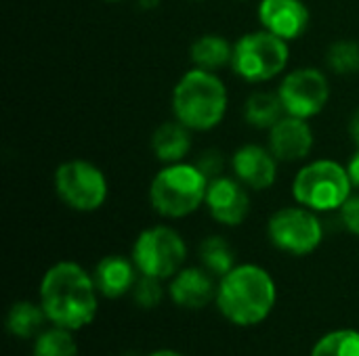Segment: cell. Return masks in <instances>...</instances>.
<instances>
[{"mask_svg": "<svg viewBox=\"0 0 359 356\" xmlns=\"http://www.w3.org/2000/svg\"><path fill=\"white\" fill-rule=\"evenodd\" d=\"M284 115H286V111H284V105L280 101L278 90L276 92L257 90L244 103V120H246V124L252 126V128H259V130H269Z\"/></svg>", "mask_w": 359, "mask_h": 356, "instance_id": "d6986e66", "label": "cell"}, {"mask_svg": "<svg viewBox=\"0 0 359 356\" xmlns=\"http://www.w3.org/2000/svg\"><path fill=\"white\" fill-rule=\"evenodd\" d=\"M326 65L337 76L359 73V42H353V40L332 42L326 52Z\"/></svg>", "mask_w": 359, "mask_h": 356, "instance_id": "cb8c5ba5", "label": "cell"}, {"mask_svg": "<svg viewBox=\"0 0 359 356\" xmlns=\"http://www.w3.org/2000/svg\"><path fill=\"white\" fill-rule=\"evenodd\" d=\"M313 145H316V136L309 120L286 113L278 124L269 128L267 147L278 157V162H286V164L303 162L311 155Z\"/></svg>", "mask_w": 359, "mask_h": 356, "instance_id": "4fadbf2b", "label": "cell"}, {"mask_svg": "<svg viewBox=\"0 0 359 356\" xmlns=\"http://www.w3.org/2000/svg\"><path fill=\"white\" fill-rule=\"evenodd\" d=\"M194 164L206 174L208 180L217 178V176H223L225 174V166H227V159L223 155L221 149H204L196 159Z\"/></svg>", "mask_w": 359, "mask_h": 356, "instance_id": "484cf974", "label": "cell"}, {"mask_svg": "<svg viewBox=\"0 0 359 356\" xmlns=\"http://www.w3.org/2000/svg\"><path fill=\"white\" fill-rule=\"evenodd\" d=\"M349 136H351V141L355 143V147L359 145V107L351 113V118H349Z\"/></svg>", "mask_w": 359, "mask_h": 356, "instance_id": "f1b7e54d", "label": "cell"}, {"mask_svg": "<svg viewBox=\"0 0 359 356\" xmlns=\"http://www.w3.org/2000/svg\"><path fill=\"white\" fill-rule=\"evenodd\" d=\"M347 170H349V176H351V180H353L355 191H359V145L355 147L353 155L349 157V162H347Z\"/></svg>", "mask_w": 359, "mask_h": 356, "instance_id": "83f0119b", "label": "cell"}, {"mask_svg": "<svg viewBox=\"0 0 359 356\" xmlns=\"http://www.w3.org/2000/svg\"><path fill=\"white\" fill-rule=\"evenodd\" d=\"M278 300V287L269 271L259 264H236L217 285L219 313L238 327L263 323Z\"/></svg>", "mask_w": 359, "mask_h": 356, "instance_id": "7a4b0ae2", "label": "cell"}, {"mask_svg": "<svg viewBox=\"0 0 359 356\" xmlns=\"http://www.w3.org/2000/svg\"><path fill=\"white\" fill-rule=\"evenodd\" d=\"M278 94L288 115L311 120L326 109L330 101V82L318 67H297L284 73Z\"/></svg>", "mask_w": 359, "mask_h": 356, "instance_id": "30bf717a", "label": "cell"}, {"mask_svg": "<svg viewBox=\"0 0 359 356\" xmlns=\"http://www.w3.org/2000/svg\"><path fill=\"white\" fill-rule=\"evenodd\" d=\"M240 2H246V0H240Z\"/></svg>", "mask_w": 359, "mask_h": 356, "instance_id": "d6a6232c", "label": "cell"}, {"mask_svg": "<svg viewBox=\"0 0 359 356\" xmlns=\"http://www.w3.org/2000/svg\"><path fill=\"white\" fill-rule=\"evenodd\" d=\"M267 237L284 254L309 256L324 241V225L318 212L301 204L284 206L269 216Z\"/></svg>", "mask_w": 359, "mask_h": 356, "instance_id": "9c48e42d", "label": "cell"}, {"mask_svg": "<svg viewBox=\"0 0 359 356\" xmlns=\"http://www.w3.org/2000/svg\"><path fill=\"white\" fill-rule=\"evenodd\" d=\"M339 220L347 233H351L353 237H359V191H353L351 197L341 206Z\"/></svg>", "mask_w": 359, "mask_h": 356, "instance_id": "4316f807", "label": "cell"}, {"mask_svg": "<svg viewBox=\"0 0 359 356\" xmlns=\"http://www.w3.org/2000/svg\"><path fill=\"white\" fill-rule=\"evenodd\" d=\"M158 4H160V0H139L141 8H156Z\"/></svg>", "mask_w": 359, "mask_h": 356, "instance_id": "f546056e", "label": "cell"}, {"mask_svg": "<svg viewBox=\"0 0 359 356\" xmlns=\"http://www.w3.org/2000/svg\"><path fill=\"white\" fill-rule=\"evenodd\" d=\"M34 356H78L74 334L65 327H48L36 336Z\"/></svg>", "mask_w": 359, "mask_h": 356, "instance_id": "7402d4cb", "label": "cell"}, {"mask_svg": "<svg viewBox=\"0 0 359 356\" xmlns=\"http://www.w3.org/2000/svg\"><path fill=\"white\" fill-rule=\"evenodd\" d=\"M46 313L42 308V304H34V302H27V300H21V302H15L6 315V329L11 336L15 338H21V340H29V338H36L44 323H46Z\"/></svg>", "mask_w": 359, "mask_h": 356, "instance_id": "ffe728a7", "label": "cell"}, {"mask_svg": "<svg viewBox=\"0 0 359 356\" xmlns=\"http://www.w3.org/2000/svg\"><path fill=\"white\" fill-rule=\"evenodd\" d=\"M189 59L194 67H202V69L219 73V69L231 67L233 44L221 34H202L191 42Z\"/></svg>", "mask_w": 359, "mask_h": 356, "instance_id": "ac0fdd59", "label": "cell"}, {"mask_svg": "<svg viewBox=\"0 0 359 356\" xmlns=\"http://www.w3.org/2000/svg\"><path fill=\"white\" fill-rule=\"evenodd\" d=\"M311 356H359V332L337 329L313 346Z\"/></svg>", "mask_w": 359, "mask_h": 356, "instance_id": "603a6c76", "label": "cell"}, {"mask_svg": "<svg viewBox=\"0 0 359 356\" xmlns=\"http://www.w3.org/2000/svg\"><path fill=\"white\" fill-rule=\"evenodd\" d=\"M151 151L162 164L185 162L191 151V130L179 120H168L160 124L151 134Z\"/></svg>", "mask_w": 359, "mask_h": 356, "instance_id": "e0dca14e", "label": "cell"}, {"mask_svg": "<svg viewBox=\"0 0 359 356\" xmlns=\"http://www.w3.org/2000/svg\"><path fill=\"white\" fill-rule=\"evenodd\" d=\"M107 2H118V0H107Z\"/></svg>", "mask_w": 359, "mask_h": 356, "instance_id": "1f68e13d", "label": "cell"}, {"mask_svg": "<svg viewBox=\"0 0 359 356\" xmlns=\"http://www.w3.org/2000/svg\"><path fill=\"white\" fill-rule=\"evenodd\" d=\"M170 300L187 311H198L208 306L217 298V283L215 275L208 273L204 266H183L168 285Z\"/></svg>", "mask_w": 359, "mask_h": 356, "instance_id": "9a60e30c", "label": "cell"}, {"mask_svg": "<svg viewBox=\"0 0 359 356\" xmlns=\"http://www.w3.org/2000/svg\"><path fill=\"white\" fill-rule=\"evenodd\" d=\"M141 275L156 279H172L187 260V243L179 231L168 225L147 227L139 233L130 254Z\"/></svg>", "mask_w": 359, "mask_h": 356, "instance_id": "52a82bcc", "label": "cell"}, {"mask_svg": "<svg viewBox=\"0 0 359 356\" xmlns=\"http://www.w3.org/2000/svg\"><path fill=\"white\" fill-rule=\"evenodd\" d=\"M198 256H200L202 266L219 279L225 277L236 266V252L231 243L221 235H208L200 243Z\"/></svg>", "mask_w": 359, "mask_h": 356, "instance_id": "44dd1931", "label": "cell"}, {"mask_svg": "<svg viewBox=\"0 0 359 356\" xmlns=\"http://www.w3.org/2000/svg\"><path fill=\"white\" fill-rule=\"evenodd\" d=\"M206 174L194 162L164 164L149 185V206L158 216L179 220L204 206L208 191Z\"/></svg>", "mask_w": 359, "mask_h": 356, "instance_id": "277c9868", "label": "cell"}, {"mask_svg": "<svg viewBox=\"0 0 359 356\" xmlns=\"http://www.w3.org/2000/svg\"><path fill=\"white\" fill-rule=\"evenodd\" d=\"M355 191L347 166L322 157L305 164L292 178V197L297 204L318 212H339Z\"/></svg>", "mask_w": 359, "mask_h": 356, "instance_id": "5b68a950", "label": "cell"}, {"mask_svg": "<svg viewBox=\"0 0 359 356\" xmlns=\"http://www.w3.org/2000/svg\"><path fill=\"white\" fill-rule=\"evenodd\" d=\"M99 296L93 275L72 260L53 264L40 281V304L48 323L69 332L95 321Z\"/></svg>", "mask_w": 359, "mask_h": 356, "instance_id": "6da1fadb", "label": "cell"}, {"mask_svg": "<svg viewBox=\"0 0 359 356\" xmlns=\"http://www.w3.org/2000/svg\"><path fill=\"white\" fill-rule=\"evenodd\" d=\"M278 157L269 147L248 143L233 151L231 155V172L244 183L250 191H267L278 180Z\"/></svg>", "mask_w": 359, "mask_h": 356, "instance_id": "7c38bea8", "label": "cell"}, {"mask_svg": "<svg viewBox=\"0 0 359 356\" xmlns=\"http://www.w3.org/2000/svg\"><path fill=\"white\" fill-rule=\"evenodd\" d=\"M257 17L263 29L292 42L309 27V8L303 0H261Z\"/></svg>", "mask_w": 359, "mask_h": 356, "instance_id": "5bb4252c", "label": "cell"}, {"mask_svg": "<svg viewBox=\"0 0 359 356\" xmlns=\"http://www.w3.org/2000/svg\"><path fill=\"white\" fill-rule=\"evenodd\" d=\"M139 269L135 266L133 258H124L118 254H109L101 258L93 271L95 285L99 294L107 300L122 298L133 292L137 279H139Z\"/></svg>", "mask_w": 359, "mask_h": 356, "instance_id": "2e32d148", "label": "cell"}, {"mask_svg": "<svg viewBox=\"0 0 359 356\" xmlns=\"http://www.w3.org/2000/svg\"><path fill=\"white\" fill-rule=\"evenodd\" d=\"M133 300L141 306V308H156L162 298H164V287H162V279L156 277H147V275H139L135 287H133Z\"/></svg>", "mask_w": 359, "mask_h": 356, "instance_id": "d4e9b609", "label": "cell"}, {"mask_svg": "<svg viewBox=\"0 0 359 356\" xmlns=\"http://www.w3.org/2000/svg\"><path fill=\"white\" fill-rule=\"evenodd\" d=\"M147 356H185V355L175 353V350H156V353H151V355H147Z\"/></svg>", "mask_w": 359, "mask_h": 356, "instance_id": "4dcf8cb0", "label": "cell"}, {"mask_svg": "<svg viewBox=\"0 0 359 356\" xmlns=\"http://www.w3.org/2000/svg\"><path fill=\"white\" fill-rule=\"evenodd\" d=\"M204 206L215 222L240 227L250 214V189L236 176H217L208 183Z\"/></svg>", "mask_w": 359, "mask_h": 356, "instance_id": "8fae6325", "label": "cell"}, {"mask_svg": "<svg viewBox=\"0 0 359 356\" xmlns=\"http://www.w3.org/2000/svg\"><path fill=\"white\" fill-rule=\"evenodd\" d=\"M53 185L63 206L84 214L103 208L109 195V185L103 170L86 159H67L59 164Z\"/></svg>", "mask_w": 359, "mask_h": 356, "instance_id": "ba28073f", "label": "cell"}, {"mask_svg": "<svg viewBox=\"0 0 359 356\" xmlns=\"http://www.w3.org/2000/svg\"><path fill=\"white\" fill-rule=\"evenodd\" d=\"M170 107L175 120L191 132H208L225 120L229 92L217 71L191 67L177 80Z\"/></svg>", "mask_w": 359, "mask_h": 356, "instance_id": "3957f363", "label": "cell"}, {"mask_svg": "<svg viewBox=\"0 0 359 356\" xmlns=\"http://www.w3.org/2000/svg\"><path fill=\"white\" fill-rule=\"evenodd\" d=\"M290 61V42L267 31L255 29L233 42V73L248 84H265L282 76Z\"/></svg>", "mask_w": 359, "mask_h": 356, "instance_id": "8992f818", "label": "cell"}]
</instances>
